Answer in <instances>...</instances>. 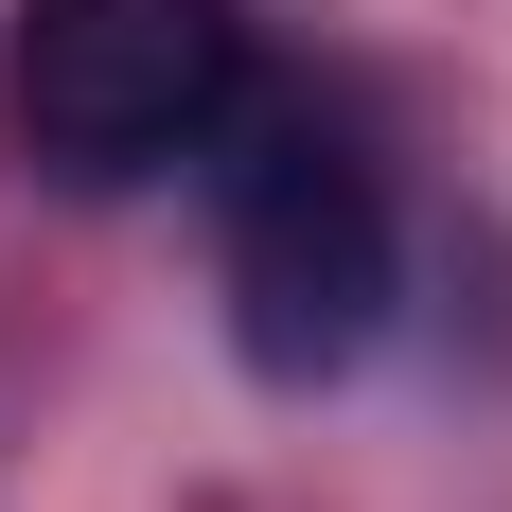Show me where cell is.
I'll return each mask as SVG.
<instances>
[{"label": "cell", "mask_w": 512, "mask_h": 512, "mask_svg": "<svg viewBox=\"0 0 512 512\" xmlns=\"http://www.w3.org/2000/svg\"><path fill=\"white\" fill-rule=\"evenodd\" d=\"M248 89H265L248 0H18V36H0V124L71 195L195 177L248 124Z\"/></svg>", "instance_id": "cell-2"}, {"label": "cell", "mask_w": 512, "mask_h": 512, "mask_svg": "<svg viewBox=\"0 0 512 512\" xmlns=\"http://www.w3.org/2000/svg\"><path fill=\"white\" fill-rule=\"evenodd\" d=\"M212 265H230V336H248L265 389H318L389 336V283H407V230H389V177H371L354 124L248 89V124L212 142Z\"/></svg>", "instance_id": "cell-1"}]
</instances>
